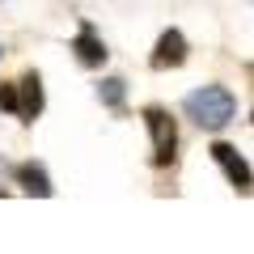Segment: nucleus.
Returning a JSON list of instances; mask_svg holds the SVG:
<instances>
[{"mask_svg":"<svg viewBox=\"0 0 254 254\" xmlns=\"http://www.w3.org/2000/svg\"><path fill=\"white\" fill-rule=\"evenodd\" d=\"M182 110H187L190 119L199 127H208V131H220V127L233 119V93L225 89V85H203V89L187 93V102H182Z\"/></svg>","mask_w":254,"mask_h":254,"instance_id":"obj_1","label":"nucleus"},{"mask_svg":"<svg viewBox=\"0 0 254 254\" xmlns=\"http://www.w3.org/2000/svg\"><path fill=\"white\" fill-rule=\"evenodd\" d=\"M144 127L153 136V161L157 165H170L174 161V148H178V131H174V119L165 110H144Z\"/></svg>","mask_w":254,"mask_h":254,"instance_id":"obj_2","label":"nucleus"},{"mask_svg":"<svg viewBox=\"0 0 254 254\" xmlns=\"http://www.w3.org/2000/svg\"><path fill=\"white\" fill-rule=\"evenodd\" d=\"M212 161L225 170V178L233 182L237 190H250L254 187V174H250V165H246V157L237 153L233 144H212Z\"/></svg>","mask_w":254,"mask_h":254,"instance_id":"obj_3","label":"nucleus"},{"mask_svg":"<svg viewBox=\"0 0 254 254\" xmlns=\"http://www.w3.org/2000/svg\"><path fill=\"white\" fill-rule=\"evenodd\" d=\"M178 64H187V38H182V30H165L157 38L153 68H178Z\"/></svg>","mask_w":254,"mask_h":254,"instance_id":"obj_4","label":"nucleus"},{"mask_svg":"<svg viewBox=\"0 0 254 254\" xmlns=\"http://www.w3.org/2000/svg\"><path fill=\"white\" fill-rule=\"evenodd\" d=\"M17 182L26 195H38V199H51V190H55L43 165H17Z\"/></svg>","mask_w":254,"mask_h":254,"instance_id":"obj_5","label":"nucleus"},{"mask_svg":"<svg viewBox=\"0 0 254 254\" xmlns=\"http://www.w3.org/2000/svg\"><path fill=\"white\" fill-rule=\"evenodd\" d=\"M76 55H81V64H89V68H93V64H102V60H106V47H102L98 38H93L89 30H85V34L76 38Z\"/></svg>","mask_w":254,"mask_h":254,"instance_id":"obj_6","label":"nucleus"},{"mask_svg":"<svg viewBox=\"0 0 254 254\" xmlns=\"http://www.w3.org/2000/svg\"><path fill=\"white\" fill-rule=\"evenodd\" d=\"M21 93H26V102H21V115L34 119L38 110H43V89H38V76H26V81H21Z\"/></svg>","mask_w":254,"mask_h":254,"instance_id":"obj_7","label":"nucleus"},{"mask_svg":"<svg viewBox=\"0 0 254 254\" xmlns=\"http://www.w3.org/2000/svg\"><path fill=\"white\" fill-rule=\"evenodd\" d=\"M0 106H4V110H13V115H21V106H17V93H13V85H4V89H0Z\"/></svg>","mask_w":254,"mask_h":254,"instance_id":"obj_8","label":"nucleus"},{"mask_svg":"<svg viewBox=\"0 0 254 254\" xmlns=\"http://www.w3.org/2000/svg\"><path fill=\"white\" fill-rule=\"evenodd\" d=\"M106 102H119V81H106Z\"/></svg>","mask_w":254,"mask_h":254,"instance_id":"obj_9","label":"nucleus"}]
</instances>
